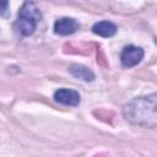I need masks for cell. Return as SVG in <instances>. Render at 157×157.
<instances>
[{
  "label": "cell",
  "mask_w": 157,
  "mask_h": 157,
  "mask_svg": "<svg viewBox=\"0 0 157 157\" xmlns=\"http://www.w3.org/2000/svg\"><path fill=\"white\" fill-rule=\"evenodd\" d=\"M124 118L135 125L145 128L157 126V93L136 97L123 108Z\"/></svg>",
  "instance_id": "6da1fadb"
},
{
  "label": "cell",
  "mask_w": 157,
  "mask_h": 157,
  "mask_svg": "<svg viewBox=\"0 0 157 157\" xmlns=\"http://www.w3.org/2000/svg\"><path fill=\"white\" fill-rule=\"evenodd\" d=\"M40 18H42V13L39 9L36 6V4L27 1L22 5V7L18 11L16 28L22 36L28 37L33 34L37 23L40 21Z\"/></svg>",
  "instance_id": "7a4b0ae2"
},
{
  "label": "cell",
  "mask_w": 157,
  "mask_h": 157,
  "mask_svg": "<svg viewBox=\"0 0 157 157\" xmlns=\"http://www.w3.org/2000/svg\"><path fill=\"white\" fill-rule=\"evenodd\" d=\"M144 50L140 47L136 45H126L121 54H120V61L124 67H132L137 65L142 58H144Z\"/></svg>",
  "instance_id": "3957f363"
},
{
  "label": "cell",
  "mask_w": 157,
  "mask_h": 157,
  "mask_svg": "<svg viewBox=\"0 0 157 157\" xmlns=\"http://www.w3.org/2000/svg\"><path fill=\"white\" fill-rule=\"evenodd\" d=\"M54 101L64 104V105H70V107H76L80 104L81 97L77 91L71 90V88H60L54 92Z\"/></svg>",
  "instance_id": "277c9868"
},
{
  "label": "cell",
  "mask_w": 157,
  "mask_h": 157,
  "mask_svg": "<svg viewBox=\"0 0 157 157\" xmlns=\"http://www.w3.org/2000/svg\"><path fill=\"white\" fill-rule=\"evenodd\" d=\"M80 28L78 22L72 17H61L54 23V33L59 36H69Z\"/></svg>",
  "instance_id": "5b68a950"
},
{
  "label": "cell",
  "mask_w": 157,
  "mask_h": 157,
  "mask_svg": "<svg viewBox=\"0 0 157 157\" xmlns=\"http://www.w3.org/2000/svg\"><path fill=\"white\" fill-rule=\"evenodd\" d=\"M92 32L99 37H104V38H108V37H112L117 32V26L115 23L110 22V21H99L97 23L93 25L92 27Z\"/></svg>",
  "instance_id": "8992f818"
},
{
  "label": "cell",
  "mask_w": 157,
  "mask_h": 157,
  "mask_svg": "<svg viewBox=\"0 0 157 157\" xmlns=\"http://www.w3.org/2000/svg\"><path fill=\"white\" fill-rule=\"evenodd\" d=\"M70 74L76 77V78H80V80H83L86 82H91L94 80V74L92 72L91 69L83 66V65H78V64H72L69 69Z\"/></svg>",
  "instance_id": "52a82bcc"
}]
</instances>
